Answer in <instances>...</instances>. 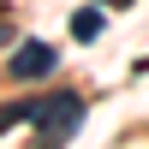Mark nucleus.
<instances>
[{"label": "nucleus", "mask_w": 149, "mask_h": 149, "mask_svg": "<svg viewBox=\"0 0 149 149\" xmlns=\"http://www.w3.org/2000/svg\"><path fill=\"white\" fill-rule=\"evenodd\" d=\"M84 113H90V102H84L78 90H60V95H36L30 125H36V137H42V143H72V137H78V125H84Z\"/></svg>", "instance_id": "nucleus-1"}, {"label": "nucleus", "mask_w": 149, "mask_h": 149, "mask_svg": "<svg viewBox=\"0 0 149 149\" xmlns=\"http://www.w3.org/2000/svg\"><path fill=\"white\" fill-rule=\"evenodd\" d=\"M54 66H60V48H48V42H18V54L6 60V78H12V84H36V78H48Z\"/></svg>", "instance_id": "nucleus-2"}, {"label": "nucleus", "mask_w": 149, "mask_h": 149, "mask_svg": "<svg viewBox=\"0 0 149 149\" xmlns=\"http://www.w3.org/2000/svg\"><path fill=\"white\" fill-rule=\"evenodd\" d=\"M102 30H107L102 6H78V12H72V36H78V42H95Z\"/></svg>", "instance_id": "nucleus-3"}, {"label": "nucleus", "mask_w": 149, "mask_h": 149, "mask_svg": "<svg viewBox=\"0 0 149 149\" xmlns=\"http://www.w3.org/2000/svg\"><path fill=\"white\" fill-rule=\"evenodd\" d=\"M30 113H36V102H6V107H0V131H12V125H24Z\"/></svg>", "instance_id": "nucleus-4"}, {"label": "nucleus", "mask_w": 149, "mask_h": 149, "mask_svg": "<svg viewBox=\"0 0 149 149\" xmlns=\"http://www.w3.org/2000/svg\"><path fill=\"white\" fill-rule=\"evenodd\" d=\"M102 6H131V0H102Z\"/></svg>", "instance_id": "nucleus-5"}]
</instances>
